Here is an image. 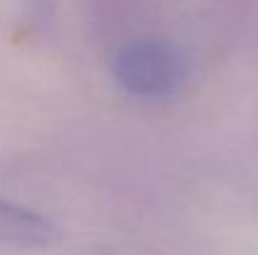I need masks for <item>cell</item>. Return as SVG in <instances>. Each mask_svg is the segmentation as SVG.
<instances>
[{"mask_svg": "<svg viewBox=\"0 0 258 255\" xmlns=\"http://www.w3.org/2000/svg\"><path fill=\"white\" fill-rule=\"evenodd\" d=\"M58 235L55 225L43 215L0 198V243L8 245H48Z\"/></svg>", "mask_w": 258, "mask_h": 255, "instance_id": "2", "label": "cell"}, {"mask_svg": "<svg viewBox=\"0 0 258 255\" xmlns=\"http://www.w3.org/2000/svg\"><path fill=\"white\" fill-rule=\"evenodd\" d=\"M113 75L133 95L171 98L185 83V65L178 50L168 43L138 40L115 55Z\"/></svg>", "mask_w": 258, "mask_h": 255, "instance_id": "1", "label": "cell"}]
</instances>
